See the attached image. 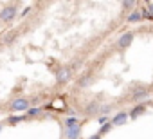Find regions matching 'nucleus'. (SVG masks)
<instances>
[{"label": "nucleus", "instance_id": "obj_1", "mask_svg": "<svg viewBox=\"0 0 153 139\" xmlns=\"http://www.w3.org/2000/svg\"><path fill=\"white\" fill-rule=\"evenodd\" d=\"M11 110H15V112L29 110V101H27L25 98H16V99L11 103Z\"/></svg>", "mask_w": 153, "mask_h": 139}, {"label": "nucleus", "instance_id": "obj_2", "mask_svg": "<svg viewBox=\"0 0 153 139\" xmlns=\"http://www.w3.org/2000/svg\"><path fill=\"white\" fill-rule=\"evenodd\" d=\"M15 15H16V7L15 6H7V7H4L2 11H0V20H2V22H9Z\"/></svg>", "mask_w": 153, "mask_h": 139}, {"label": "nucleus", "instance_id": "obj_3", "mask_svg": "<svg viewBox=\"0 0 153 139\" xmlns=\"http://www.w3.org/2000/svg\"><path fill=\"white\" fill-rule=\"evenodd\" d=\"M68 78H70V69L68 67H61L58 71V74H56L58 83H65V81H68Z\"/></svg>", "mask_w": 153, "mask_h": 139}, {"label": "nucleus", "instance_id": "obj_4", "mask_svg": "<svg viewBox=\"0 0 153 139\" xmlns=\"http://www.w3.org/2000/svg\"><path fill=\"white\" fill-rule=\"evenodd\" d=\"M131 40H133V34H131V33H126V34H123V36L119 38V42H117V47L124 49V47H128V45L131 43Z\"/></svg>", "mask_w": 153, "mask_h": 139}, {"label": "nucleus", "instance_id": "obj_5", "mask_svg": "<svg viewBox=\"0 0 153 139\" xmlns=\"http://www.w3.org/2000/svg\"><path fill=\"white\" fill-rule=\"evenodd\" d=\"M78 137H79V125L67 128V139H78Z\"/></svg>", "mask_w": 153, "mask_h": 139}, {"label": "nucleus", "instance_id": "obj_6", "mask_svg": "<svg viewBox=\"0 0 153 139\" xmlns=\"http://www.w3.org/2000/svg\"><path fill=\"white\" fill-rule=\"evenodd\" d=\"M126 117H128V116H126L124 112H121V114H117V116L112 119V125H123V123L126 121Z\"/></svg>", "mask_w": 153, "mask_h": 139}, {"label": "nucleus", "instance_id": "obj_7", "mask_svg": "<svg viewBox=\"0 0 153 139\" xmlns=\"http://www.w3.org/2000/svg\"><path fill=\"white\" fill-rule=\"evenodd\" d=\"M142 112H144V107H142V105H139V107H135V108H133V112L130 114V117H131V119H135V117H139Z\"/></svg>", "mask_w": 153, "mask_h": 139}, {"label": "nucleus", "instance_id": "obj_8", "mask_svg": "<svg viewBox=\"0 0 153 139\" xmlns=\"http://www.w3.org/2000/svg\"><path fill=\"white\" fill-rule=\"evenodd\" d=\"M22 119H24V116H11V117L7 119V123H9V125H16V123H20Z\"/></svg>", "mask_w": 153, "mask_h": 139}, {"label": "nucleus", "instance_id": "obj_9", "mask_svg": "<svg viewBox=\"0 0 153 139\" xmlns=\"http://www.w3.org/2000/svg\"><path fill=\"white\" fill-rule=\"evenodd\" d=\"M65 125H67V128H72V126L78 125V119H76V117H68V119L65 121Z\"/></svg>", "mask_w": 153, "mask_h": 139}, {"label": "nucleus", "instance_id": "obj_10", "mask_svg": "<svg viewBox=\"0 0 153 139\" xmlns=\"http://www.w3.org/2000/svg\"><path fill=\"white\" fill-rule=\"evenodd\" d=\"M146 96V89H139L137 92H135V99H140V98H144Z\"/></svg>", "mask_w": 153, "mask_h": 139}, {"label": "nucleus", "instance_id": "obj_11", "mask_svg": "<svg viewBox=\"0 0 153 139\" xmlns=\"http://www.w3.org/2000/svg\"><path fill=\"white\" fill-rule=\"evenodd\" d=\"M139 18H140V15H139V13H131V15L128 16V22H137Z\"/></svg>", "mask_w": 153, "mask_h": 139}, {"label": "nucleus", "instance_id": "obj_12", "mask_svg": "<svg viewBox=\"0 0 153 139\" xmlns=\"http://www.w3.org/2000/svg\"><path fill=\"white\" fill-rule=\"evenodd\" d=\"M27 112H29V116H36V114H40V108H29Z\"/></svg>", "mask_w": 153, "mask_h": 139}, {"label": "nucleus", "instance_id": "obj_13", "mask_svg": "<svg viewBox=\"0 0 153 139\" xmlns=\"http://www.w3.org/2000/svg\"><path fill=\"white\" fill-rule=\"evenodd\" d=\"M110 126H112V123H106V125H105V126L101 128V134H105V132H108V130H110Z\"/></svg>", "mask_w": 153, "mask_h": 139}, {"label": "nucleus", "instance_id": "obj_14", "mask_svg": "<svg viewBox=\"0 0 153 139\" xmlns=\"http://www.w3.org/2000/svg\"><path fill=\"white\" fill-rule=\"evenodd\" d=\"M142 16H144V18H151V15H149L148 9H142Z\"/></svg>", "mask_w": 153, "mask_h": 139}, {"label": "nucleus", "instance_id": "obj_15", "mask_svg": "<svg viewBox=\"0 0 153 139\" xmlns=\"http://www.w3.org/2000/svg\"><path fill=\"white\" fill-rule=\"evenodd\" d=\"M123 6H124V7H133V2H124Z\"/></svg>", "mask_w": 153, "mask_h": 139}, {"label": "nucleus", "instance_id": "obj_16", "mask_svg": "<svg viewBox=\"0 0 153 139\" xmlns=\"http://www.w3.org/2000/svg\"><path fill=\"white\" fill-rule=\"evenodd\" d=\"M149 9H151V13H149V15L153 16V4H149Z\"/></svg>", "mask_w": 153, "mask_h": 139}, {"label": "nucleus", "instance_id": "obj_17", "mask_svg": "<svg viewBox=\"0 0 153 139\" xmlns=\"http://www.w3.org/2000/svg\"><path fill=\"white\" fill-rule=\"evenodd\" d=\"M90 139H99V134H97V135H92Z\"/></svg>", "mask_w": 153, "mask_h": 139}, {"label": "nucleus", "instance_id": "obj_18", "mask_svg": "<svg viewBox=\"0 0 153 139\" xmlns=\"http://www.w3.org/2000/svg\"><path fill=\"white\" fill-rule=\"evenodd\" d=\"M0 132H2V125H0Z\"/></svg>", "mask_w": 153, "mask_h": 139}]
</instances>
